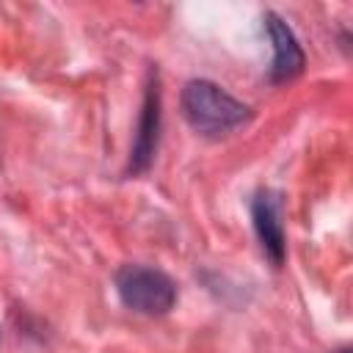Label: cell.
Returning a JSON list of instances; mask_svg holds the SVG:
<instances>
[{"label": "cell", "mask_w": 353, "mask_h": 353, "mask_svg": "<svg viewBox=\"0 0 353 353\" xmlns=\"http://www.w3.org/2000/svg\"><path fill=\"white\" fill-rule=\"evenodd\" d=\"M182 113L201 135H226L251 119V108L210 80H190L182 88Z\"/></svg>", "instance_id": "cell-1"}, {"label": "cell", "mask_w": 353, "mask_h": 353, "mask_svg": "<svg viewBox=\"0 0 353 353\" xmlns=\"http://www.w3.org/2000/svg\"><path fill=\"white\" fill-rule=\"evenodd\" d=\"M113 281L121 303L138 314L160 317V314H168L176 303V281L157 268L121 265Z\"/></svg>", "instance_id": "cell-2"}, {"label": "cell", "mask_w": 353, "mask_h": 353, "mask_svg": "<svg viewBox=\"0 0 353 353\" xmlns=\"http://www.w3.org/2000/svg\"><path fill=\"white\" fill-rule=\"evenodd\" d=\"M157 141H160V83H157V72L152 69L146 94H143V105H141V116H138L135 141L130 149V163H127L130 176L149 171L154 152H157Z\"/></svg>", "instance_id": "cell-3"}, {"label": "cell", "mask_w": 353, "mask_h": 353, "mask_svg": "<svg viewBox=\"0 0 353 353\" xmlns=\"http://www.w3.org/2000/svg\"><path fill=\"white\" fill-rule=\"evenodd\" d=\"M251 221H254L262 251L279 268L287 254V237L281 223V196L276 190H259L251 201Z\"/></svg>", "instance_id": "cell-4"}, {"label": "cell", "mask_w": 353, "mask_h": 353, "mask_svg": "<svg viewBox=\"0 0 353 353\" xmlns=\"http://www.w3.org/2000/svg\"><path fill=\"white\" fill-rule=\"evenodd\" d=\"M265 30L273 41V63H270V83H287L303 72L306 55L292 33V28L273 11L265 14Z\"/></svg>", "instance_id": "cell-5"}, {"label": "cell", "mask_w": 353, "mask_h": 353, "mask_svg": "<svg viewBox=\"0 0 353 353\" xmlns=\"http://www.w3.org/2000/svg\"><path fill=\"white\" fill-rule=\"evenodd\" d=\"M339 353H350V350H347V347H345V350H339Z\"/></svg>", "instance_id": "cell-6"}]
</instances>
